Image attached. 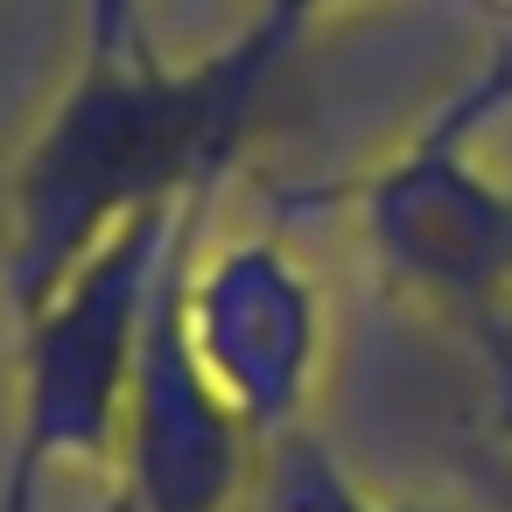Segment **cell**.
Here are the masks:
<instances>
[{
  "label": "cell",
  "instance_id": "6da1fadb",
  "mask_svg": "<svg viewBox=\"0 0 512 512\" xmlns=\"http://www.w3.org/2000/svg\"><path fill=\"white\" fill-rule=\"evenodd\" d=\"M316 22L295 8H253L218 50L78 57L0 183V281L29 316L99 239L148 211L211 204L218 176L246 148L274 78Z\"/></svg>",
  "mask_w": 512,
  "mask_h": 512
},
{
  "label": "cell",
  "instance_id": "8992f818",
  "mask_svg": "<svg viewBox=\"0 0 512 512\" xmlns=\"http://www.w3.org/2000/svg\"><path fill=\"white\" fill-rule=\"evenodd\" d=\"M141 8L148 0H78V57H120L141 36Z\"/></svg>",
  "mask_w": 512,
  "mask_h": 512
},
{
  "label": "cell",
  "instance_id": "52a82bcc",
  "mask_svg": "<svg viewBox=\"0 0 512 512\" xmlns=\"http://www.w3.org/2000/svg\"><path fill=\"white\" fill-rule=\"evenodd\" d=\"M260 8H295V15H309V22H323V8H337V0H260Z\"/></svg>",
  "mask_w": 512,
  "mask_h": 512
},
{
  "label": "cell",
  "instance_id": "3957f363",
  "mask_svg": "<svg viewBox=\"0 0 512 512\" xmlns=\"http://www.w3.org/2000/svg\"><path fill=\"white\" fill-rule=\"evenodd\" d=\"M197 225L183 232V246L162 274V295H155V316L141 337V365H134V393H127V428H120V470H127L141 512H225L232 491L246 484L253 442H260L246 428V414L211 386L204 358L190 351L183 309H176V274H183Z\"/></svg>",
  "mask_w": 512,
  "mask_h": 512
},
{
  "label": "cell",
  "instance_id": "7a4b0ae2",
  "mask_svg": "<svg viewBox=\"0 0 512 512\" xmlns=\"http://www.w3.org/2000/svg\"><path fill=\"white\" fill-rule=\"evenodd\" d=\"M204 211L211 204H176V211H148L120 225L29 316H15L22 365H15V456H8L0 512H29L43 477L57 470L120 463L141 337H148L162 274Z\"/></svg>",
  "mask_w": 512,
  "mask_h": 512
},
{
  "label": "cell",
  "instance_id": "5b68a950",
  "mask_svg": "<svg viewBox=\"0 0 512 512\" xmlns=\"http://www.w3.org/2000/svg\"><path fill=\"white\" fill-rule=\"evenodd\" d=\"M267 498H274V512H435V505H400V498L358 491L337 470V456L302 428H281L267 442Z\"/></svg>",
  "mask_w": 512,
  "mask_h": 512
},
{
  "label": "cell",
  "instance_id": "277c9868",
  "mask_svg": "<svg viewBox=\"0 0 512 512\" xmlns=\"http://www.w3.org/2000/svg\"><path fill=\"white\" fill-rule=\"evenodd\" d=\"M176 309L190 330V351L204 358L211 386L246 414L260 442L295 428L309 365H316V302L302 274L267 239L218 246L197 260V239L176 274Z\"/></svg>",
  "mask_w": 512,
  "mask_h": 512
}]
</instances>
